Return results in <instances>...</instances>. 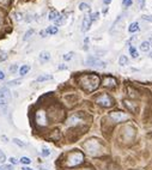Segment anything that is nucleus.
I'll return each instance as SVG.
<instances>
[{"label": "nucleus", "mask_w": 152, "mask_h": 170, "mask_svg": "<svg viewBox=\"0 0 152 170\" xmlns=\"http://www.w3.org/2000/svg\"><path fill=\"white\" fill-rule=\"evenodd\" d=\"M79 84H80L82 89L85 90L86 92H92L100 85V77L97 74H93V73L83 74L79 77Z\"/></svg>", "instance_id": "1"}, {"label": "nucleus", "mask_w": 152, "mask_h": 170, "mask_svg": "<svg viewBox=\"0 0 152 170\" xmlns=\"http://www.w3.org/2000/svg\"><path fill=\"white\" fill-rule=\"evenodd\" d=\"M84 161V155L80 152V151H74V152H71L67 157L66 161V165L67 166H77L79 164H82Z\"/></svg>", "instance_id": "2"}, {"label": "nucleus", "mask_w": 152, "mask_h": 170, "mask_svg": "<svg viewBox=\"0 0 152 170\" xmlns=\"http://www.w3.org/2000/svg\"><path fill=\"white\" fill-rule=\"evenodd\" d=\"M96 102H97V104H100L103 108H110L114 104V98L111 96H109L108 93H103V95H101L96 98Z\"/></svg>", "instance_id": "3"}, {"label": "nucleus", "mask_w": 152, "mask_h": 170, "mask_svg": "<svg viewBox=\"0 0 152 170\" xmlns=\"http://www.w3.org/2000/svg\"><path fill=\"white\" fill-rule=\"evenodd\" d=\"M109 116L115 122H123V121H127L129 119V115L123 111H111L109 114Z\"/></svg>", "instance_id": "4"}, {"label": "nucleus", "mask_w": 152, "mask_h": 170, "mask_svg": "<svg viewBox=\"0 0 152 170\" xmlns=\"http://www.w3.org/2000/svg\"><path fill=\"white\" fill-rule=\"evenodd\" d=\"M85 148L90 155H97L98 148H100V144L97 140H89L87 143H85Z\"/></svg>", "instance_id": "5"}, {"label": "nucleus", "mask_w": 152, "mask_h": 170, "mask_svg": "<svg viewBox=\"0 0 152 170\" xmlns=\"http://www.w3.org/2000/svg\"><path fill=\"white\" fill-rule=\"evenodd\" d=\"M86 64L91 67H96V68H105L107 64L97 58H93V56H90V58H87L86 60Z\"/></svg>", "instance_id": "6"}, {"label": "nucleus", "mask_w": 152, "mask_h": 170, "mask_svg": "<svg viewBox=\"0 0 152 170\" xmlns=\"http://www.w3.org/2000/svg\"><path fill=\"white\" fill-rule=\"evenodd\" d=\"M36 122L40 126H46L47 125V115L43 110H39L36 113Z\"/></svg>", "instance_id": "7"}, {"label": "nucleus", "mask_w": 152, "mask_h": 170, "mask_svg": "<svg viewBox=\"0 0 152 170\" xmlns=\"http://www.w3.org/2000/svg\"><path fill=\"white\" fill-rule=\"evenodd\" d=\"M91 18H90V14H87V16H85L84 17V19H83V27H82V31H87L89 29H90V27H91Z\"/></svg>", "instance_id": "8"}, {"label": "nucleus", "mask_w": 152, "mask_h": 170, "mask_svg": "<svg viewBox=\"0 0 152 170\" xmlns=\"http://www.w3.org/2000/svg\"><path fill=\"white\" fill-rule=\"evenodd\" d=\"M39 58H40V61L42 64H44V62H47V61L50 60V53L49 52H41Z\"/></svg>", "instance_id": "9"}, {"label": "nucleus", "mask_w": 152, "mask_h": 170, "mask_svg": "<svg viewBox=\"0 0 152 170\" xmlns=\"http://www.w3.org/2000/svg\"><path fill=\"white\" fill-rule=\"evenodd\" d=\"M103 85H104V86H108V88L115 86V85H116V80L114 79L113 77H105V79L103 80Z\"/></svg>", "instance_id": "10"}, {"label": "nucleus", "mask_w": 152, "mask_h": 170, "mask_svg": "<svg viewBox=\"0 0 152 170\" xmlns=\"http://www.w3.org/2000/svg\"><path fill=\"white\" fill-rule=\"evenodd\" d=\"M79 121H80V119H79L77 115H73V116H71V118L68 119V121H67V126H73V125H77Z\"/></svg>", "instance_id": "11"}, {"label": "nucleus", "mask_w": 152, "mask_h": 170, "mask_svg": "<svg viewBox=\"0 0 152 170\" xmlns=\"http://www.w3.org/2000/svg\"><path fill=\"white\" fill-rule=\"evenodd\" d=\"M50 79H53V75H50V74H41L40 77H37L36 82L41 83V82H46V80H50Z\"/></svg>", "instance_id": "12"}, {"label": "nucleus", "mask_w": 152, "mask_h": 170, "mask_svg": "<svg viewBox=\"0 0 152 170\" xmlns=\"http://www.w3.org/2000/svg\"><path fill=\"white\" fill-rule=\"evenodd\" d=\"M44 31H46L47 35H55V34H58V28H56L55 25H52V27H48Z\"/></svg>", "instance_id": "13"}, {"label": "nucleus", "mask_w": 152, "mask_h": 170, "mask_svg": "<svg viewBox=\"0 0 152 170\" xmlns=\"http://www.w3.org/2000/svg\"><path fill=\"white\" fill-rule=\"evenodd\" d=\"M60 14H59V12L56 11V10H52L50 12H49V16H48V19L49 21H55L56 18H58Z\"/></svg>", "instance_id": "14"}, {"label": "nucleus", "mask_w": 152, "mask_h": 170, "mask_svg": "<svg viewBox=\"0 0 152 170\" xmlns=\"http://www.w3.org/2000/svg\"><path fill=\"white\" fill-rule=\"evenodd\" d=\"M128 31H129V32H137V31H139V24H138L137 22H133V23L128 27Z\"/></svg>", "instance_id": "15"}, {"label": "nucleus", "mask_w": 152, "mask_h": 170, "mask_svg": "<svg viewBox=\"0 0 152 170\" xmlns=\"http://www.w3.org/2000/svg\"><path fill=\"white\" fill-rule=\"evenodd\" d=\"M29 71H30V66L29 65H23L21 67V70H19V74L21 75H25V74L29 73Z\"/></svg>", "instance_id": "16"}, {"label": "nucleus", "mask_w": 152, "mask_h": 170, "mask_svg": "<svg viewBox=\"0 0 152 170\" xmlns=\"http://www.w3.org/2000/svg\"><path fill=\"white\" fill-rule=\"evenodd\" d=\"M129 54L132 55V58H138V56H139V54H138V50L134 48V47H133V46H129Z\"/></svg>", "instance_id": "17"}, {"label": "nucleus", "mask_w": 152, "mask_h": 170, "mask_svg": "<svg viewBox=\"0 0 152 170\" xmlns=\"http://www.w3.org/2000/svg\"><path fill=\"white\" fill-rule=\"evenodd\" d=\"M119 64H120V66H126L128 64V58L126 55H121L119 59Z\"/></svg>", "instance_id": "18"}, {"label": "nucleus", "mask_w": 152, "mask_h": 170, "mask_svg": "<svg viewBox=\"0 0 152 170\" xmlns=\"http://www.w3.org/2000/svg\"><path fill=\"white\" fill-rule=\"evenodd\" d=\"M65 19H66L65 16H59V17L55 19V25H62L64 22H65Z\"/></svg>", "instance_id": "19"}, {"label": "nucleus", "mask_w": 152, "mask_h": 170, "mask_svg": "<svg viewBox=\"0 0 152 170\" xmlns=\"http://www.w3.org/2000/svg\"><path fill=\"white\" fill-rule=\"evenodd\" d=\"M140 49H141L143 52H147V50L150 49V42H148V41H144V42L140 44Z\"/></svg>", "instance_id": "20"}, {"label": "nucleus", "mask_w": 152, "mask_h": 170, "mask_svg": "<svg viewBox=\"0 0 152 170\" xmlns=\"http://www.w3.org/2000/svg\"><path fill=\"white\" fill-rule=\"evenodd\" d=\"M35 31H34V29H30V30H28L27 32H25V35H24V37H23V40L25 41V40H29L30 37L32 36V34H34Z\"/></svg>", "instance_id": "21"}, {"label": "nucleus", "mask_w": 152, "mask_h": 170, "mask_svg": "<svg viewBox=\"0 0 152 170\" xmlns=\"http://www.w3.org/2000/svg\"><path fill=\"white\" fill-rule=\"evenodd\" d=\"M7 113V105L0 104V115H5Z\"/></svg>", "instance_id": "22"}, {"label": "nucleus", "mask_w": 152, "mask_h": 170, "mask_svg": "<svg viewBox=\"0 0 152 170\" xmlns=\"http://www.w3.org/2000/svg\"><path fill=\"white\" fill-rule=\"evenodd\" d=\"M13 143H14L16 145H18V146H21V147H24V146H25V143H23L21 139H17V138L13 139Z\"/></svg>", "instance_id": "23"}, {"label": "nucleus", "mask_w": 152, "mask_h": 170, "mask_svg": "<svg viewBox=\"0 0 152 170\" xmlns=\"http://www.w3.org/2000/svg\"><path fill=\"white\" fill-rule=\"evenodd\" d=\"M73 55H74V53H73V52H70V53L65 54V55H64V60H66V61L71 60V59L73 58Z\"/></svg>", "instance_id": "24"}, {"label": "nucleus", "mask_w": 152, "mask_h": 170, "mask_svg": "<svg viewBox=\"0 0 152 170\" xmlns=\"http://www.w3.org/2000/svg\"><path fill=\"white\" fill-rule=\"evenodd\" d=\"M19 162H21L22 164H27V165H28V164H30V163H31V159H30L29 157H22Z\"/></svg>", "instance_id": "25"}, {"label": "nucleus", "mask_w": 152, "mask_h": 170, "mask_svg": "<svg viewBox=\"0 0 152 170\" xmlns=\"http://www.w3.org/2000/svg\"><path fill=\"white\" fill-rule=\"evenodd\" d=\"M49 155H50V150L47 148V147H43V148H42V156H43V157H48Z\"/></svg>", "instance_id": "26"}, {"label": "nucleus", "mask_w": 152, "mask_h": 170, "mask_svg": "<svg viewBox=\"0 0 152 170\" xmlns=\"http://www.w3.org/2000/svg\"><path fill=\"white\" fill-rule=\"evenodd\" d=\"M79 10H82V11L90 10V6H89L87 4H85V3H82V4H79Z\"/></svg>", "instance_id": "27"}, {"label": "nucleus", "mask_w": 152, "mask_h": 170, "mask_svg": "<svg viewBox=\"0 0 152 170\" xmlns=\"http://www.w3.org/2000/svg\"><path fill=\"white\" fill-rule=\"evenodd\" d=\"M100 13L98 12H95L92 14H90V18H91V22H95V21H97V18H98Z\"/></svg>", "instance_id": "28"}, {"label": "nucleus", "mask_w": 152, "mask_h": 170, "mask_svg": "<svg viewBox=\"0 0 152 170\" xmlns=\"http://www.w3.org/2000/svg\"><path fill=\"white\" fill-rule=\"evenodd\" d=\"M0 170H12V165H11V164L0 165Z\"/></svg>", "instance_id": "29"}, {"label": "nucleus", "mask_w": 152, "mask_h": 170, "mask_svg": "<svg viewBox=\"0 0 152 170\" xmlns=\"http://www.w3.org/2000/svg\"><path fill=\"white\" fill-rule=\"evenodd\" d=\"M122 5L125 7H129L132 5V0H122Z\"/></svg>", "instance_id": "30"}, {"label": "nucleus", "mask_w": 152, "mask_h": 170, "mask_svg": "<svg viewBox=\"0 0 152 170\" xmlns=\"http://www.w3.org/2000/svg\"><path fill=\"white\" fill-rule=\"evenodd\" d=\"M5 161H6V156H5V154L3 152V151L0 150V162H1V163H4Z\"/></svg>", "instance_id": "31"}, {"label": "nucleus", "mask_w": 152, "mask_h": 170, "mask_svg": "<svg viewBox=\"0 0 152 170\" xmlns=\"http://www.w3.org/2000/svg\"><path fill=\"white\" fill-rule=\"evenodd\" d=\"M14 18H16V21L19 22V21H22V19H23V16H22V13H21V12H17V13H16V16H14Z\"/></svg>", "instance_id": "32"}, {"label": "nucleus", "mask_w": 152, "mask_h": 170, "mask_svg": "<svg viewBox=\"0 0 152 170\" xmlns=\"http://www.w3.org/2000/svg\"><path fill=\"white\" fill-rule=\"evenodd\" d=\"M16 84H21V79H18V80H12V82H10L7 85H16Z\"/></svg>", "instance_id": "33"}, {"label": "nucleus", "mask_w": 152, "mask_h": 170, "mask_svg": "<svg viewBox=\"0 0 152 170\" xmlns=\"http://www.w3.org/2000/svg\"><path fill=\"white\" fill-rule=\"evenodd\" d=\"M9 161H10V163H11V164H17V163H18V161H17L14 157H10V159H9Z\"/></svg>", "instance_id": "34"}, {"label": "nucleus", "mask_w": 152, "mask_h": 170, "mask_svg": "<svg viewBox=\"0 0 152 170\" xmlns=\"http://www.w3.org/2000/svg\"><path fill=\"white\" fill-rule=\"evenodd\" d=\"M10 3V0H0V4L1 5H7Z\"/></svg>", "instance_id": "35"}, {"label": "nucleus", "mask_w": 152, "mask_h": 170, "mask_svg": "<svg viewBox=\"0 0 152 170\" xmlns=\"http://www.w3.org/2000/svg\"><path fill=\"white\" fill-rule=\"evenodd\" d=\"M5 78V73L1 71V70H0V80H3Z\"/></svg>", "instance_id": "36"}, {"label": "nucleus", "mask_w": 152, "mask_h": 170, "mask_svg": "<svg viewBox=\"0 0 152 170\" xmlns=\"http://www.w3.org/2000/svg\"><path fill=\"white\" fill-rule=\"evenodd\" d=\"M3 21H4V17H3V13L0 12V25L3 24Z\"/></svg>", "instance_id": "37"}, {"label": "nucleus", "mask_w": 152, "mask_h": 170, "mask_svg": "<svg viewBox=\"0 0 152 170\" xmlns=\"http://www.w3.org/2000/svg\"><path fill=\"white\" fill-rule=\"evenodd\" d=\"M144 1H145V0H140V1H139V4H140V9H144Z\"/></svg>", "instance_id": "38"}, {"label": "nucleus", "mask_w": 152, "mask_h": 170, "mask_svg": "<svg viewBox=\"0 0 152 170\" xmlns=\"http://www.w3.org/2000/svg\"><path fill=\"white\" fill-rule=\"evenodd\" d=\"M1 139H3V141H4V143H7V141H9V139H7L5 136H3V137H1Z\"/></svg>", "instance_id": "39"}, {"label": "nucleus", "mask_w": 152, "mask_h": 170, "mask_svg": "<svg viewBox=\"0 0 152 170\" xmlns=\"http://www.w3.org/2000/svg\"><path fill=\"white\" fill-rule=\"evenodd\" d=\"M103 3H104L105 5H109V4L111 3V0H103Z\"/></svg>", "instance_id": "40"}, {"label": "nucleus", "mask_w": 152, "mask_h": 170, "mask_svg": "<svg viewBox=\"0 0 152 170\" xmlns=\"http://www.w3.org/2000/svg\"><path fill=\"white\" fill-rule=\"evenodd\" d=\"M41 36H42V37H46V36H47V34H46V31H44V30H42V31H41Z\"/></svg>", "instance_id": "41"}, {"label": "nucleus", "mask_w": 152, "mask_h": 170, "mask_svg": "<svg viewBox=\"0 0 152 170\" xmlns=\"http://www.w3.org/2000/svg\"><path fill=\"white\" fill-rule=\"evenodd\" d=\"M143 18H144V19H148V21H152V18H151V17H146V16H144Z\"/></svg>", "instance_id": "42"}, {"label": "nucleus", "mask_w": 152, "mask_h": 170, "mask_svg": "<svg viewBox=\"0 0 152 170\" xmlns=\"http://www.w3.org/2000/svg\"><path fill=\"white\" fill-rule=\"evenodd\" d=\"M22 170H32V169H30V168H28V166H24V168H22Z\"/></svg>", "instance_id": "43"}, {"label": "nucleus", "mask_w": 152, "mask_h": 170, "mask_svg": "<svg viewBox=\"0 0 152 170\" xmlns=\"http://www.w3.org/2000/svg\"><path fill=\"white\" fill-rule=\"evenodd\" d=\"M84 170H90V169H84Z\"/></svg>", "instance_id": "44"}, {"label": "nucleus", "mask_w": 152, "mask_h": 170, "mask_svg": "<svg viewBox=\"0 0 152 170\" xmlns=\"http://www.w3.org/2000/svg\"><path fill=\"white\" fill-rule=\"evenodd\" d=\"M43 170H46V169H43Z\"/></svg>", "instance_id": "45"}]
</instances>
